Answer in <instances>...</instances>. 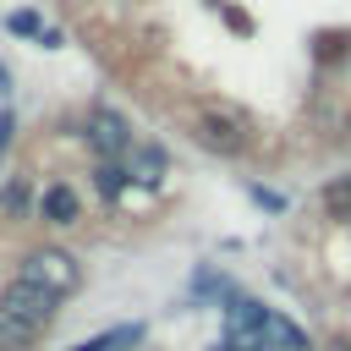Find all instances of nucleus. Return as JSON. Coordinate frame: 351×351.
<instances>
[{"label":"nucleus","instance_id":"obj_1","mask_svg":"<svg viewBox=\"0 0 351 351\" xmlns=\"http://www.w3.org/2000/svg\"><path fill=\"white\" fill-rule=\"evenodd\" d=\"M192 132H197V143L203 148H214V154H241L247 148V115L241 110H230V104H203L197 110V121H192Z\"/></svg>","mask_w":351,"mask_h":351},{"label":"nucleus","instance_id":"obj_2","mask_svg":"<svg viewBox=\"0 0 351 351\" xmlns=\"http://www.w3.org/2000/svg\"><path fill=\"white\" fill-rule=\"evenodd\" d=\"M55 291H44V285H33V280H11L5 291H0V313L5 318H16V324H33V329H49V318H55Z\"/></svg>","mask_w":351,"mask_h":351},{"label":"nucleus","instance_id":"obj_3","mask_svg":"<svg viewBox=\"0 0 351 351\" xmlns=\"http://www.w3.org/2000/svg\"><path fill=\"white\" fill-rule=\"evenodd\" d=\"M22 280H33V285H44V291L66 296V291H77V263H71L66 252L44 247V252H33V258L22 263Z\"/></svg>","mask_w":351,"mask_h":351},{"label":"nucleus","instance_id":"obj_4","mask_svg":"<svg viewBox=\"0 0 351 351\" xmlns=\"http://www.w3.org/2000/svg\"><path fill=\"white\" fill-rule=\"evenodd\" d=\"M93 148L115 165V154H126L132 148V132H126V121L115 115V110H93Z\"/></svg>","mask_w":351,"mask_h":351},{"label":"nucleus","instance_id":"obj_5","mask_svg":"<svg viewBox=\"0 0 351 351\" xmlns=\"http://www.w3.org/2000/svg\"><path fill=\"white\" fill-rule=\"evenodd\" d=\"M44 219H49V225H71V219H77V197H71L66 186H49V192H44Z\"/></svg>","mask_w":351,"mask_h":351},{"label":"nucleus","instance_id":"obj_6","mask_svg":"<svg viewBox=\"0 0 351 351\" xmlns=\"http://www.w3.org/2000/svg\"><path fill=\"white\" fill-rule=\"evenodd\" d=\"M38 335H44V329H33V324H16V318H5V313H0V351H27Z\"/></svg>","mask_w":351,"mask_h":351},{"label":"nucleus","instance_id":"obj_7","mask_svg":"<svg viewBox=\"0 0 351 351\" xmlns=\"http://www.w3.org/2000/svg\"><path fill=\"white\" fill-rule=\"evenodd\" d=\"M269 340H274L280 351H307V335H302L291 318H280V313H269Z\"/></svg>","mask_w":351,"mask_h":351},{"label":"nucleus","instance_id":"obj_8","mask_svg":"<svg viewBox=\"0 0 351 351\" xmlns=\"http://www.w3.org/2000/svg\"><path fill=\"white\" fill-rule=\"evenodd\" d=\"M324 208H329L335 219H351V176H340V181L324 186Z\"/></svg>","mask_w":351,"mask_h":351},{"label":"nucleus","instance_id":"obj_9","mask_svg":"<svg viewBox=\"0 0 351 351\" xmlns=\"http://www.w3.org/2000/svg\"><path fill=\"white\" fill-rule=\"evenodd\" d=\"M137 340V324H121V329H110V335H99V340H82V346H71V351H115V346H132Z\"/></svg>","mask_w":351,"mask_h":351},{"label":"nucleus","instance_id":"obj_10","mask_svg":"<svg viewBox=\"0 0 351 351\" xmlns=\"http://www.w3.org/2000/svg\"><path fill=\"white\" fill-rule=\"evenodd\" d=\"M121 186H126V176H121V165H110V159H104V165H99V192H104V197H115Z\"/></svg>","mask_w":351,"mask_h":351},{"label":"nucleus","instance_id":"obj_11","mask_svg":"<svg viewBox=\"0 0 351 351\" xmlns=\"http://www.w3.org/2000/svg\"><path fill=\"white\" fill-rule=\"evenodd\" d=\"M137 170H143V181H159V170H165V159H159L154 148H143V154H137Z\"/></svg>","mask_w":351,"mask_h":351},{"label":"nucleus","instance_id":"obj_12","mask_svg":"<svg viewBox=\"0 0 351 351\" xmlns=\"http://www.w3.org/2000/svg\"><path fill=\"white\" fill-rule=\"evenodd\" d=\"M11 27H16V33H38V22H33V11H16V16H11Z\"/></svg>","mask_w":351,"mask_h":351},{"label":"nucleus","instance_id":"obj_13","mask_svg":"<svg viewBox=\"0 0 351 351\" xmlns=\"http://www.w3.org/2000/svg\"><path fill=\"white\" fill-rule=\"evenodd\" d=\"M208 351H236V346H230V340H225V346H208Z\"/></svg>","mask_w":351,"mask_h":351},{"label":"nucleus","instance_id":"obj_14","mask_svg":"<svg viewBox=\"0 0 351 351\" xmlns=\"http://www.w3.org/2000/svg\"><path fill=\"white\" fill-rule=\"evenodd\" d=\"M335 351H351V346H335Z\"/></svg>","mask_w":351,"mask_h":351},{"label":"nucleus","instance_id":"obj_15","mask_svg":"<svg viewBox=\"0 0 351 351\" xmlns=\"http://www.w3.org/2000/svg\"><path fill=\"white\" fill-rule=\"evenodd\" d=\"M346 132H351V115H346Z\"/></svg>","mask_w":351,"mask_h":351}]
</instances>
